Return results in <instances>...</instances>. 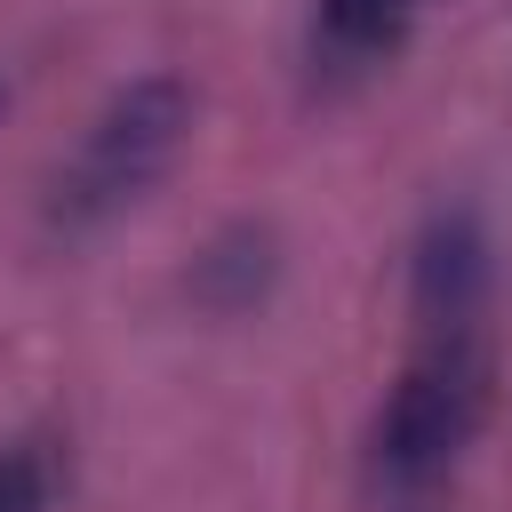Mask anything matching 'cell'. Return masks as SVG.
Returning a JSON list of instances; mask_svg holds the SVG:
<instances>
[{"label": "cell", "mask_w": 512, "mask_h": 512, "mask_svg": "<svg viewBox=\"0 0 512 512\" xmlns=\"http://www.w3.org/2000/svg\"><path fill=\"white\" fill-rule=\"evenodd\" d=\"M488 416V240L472 208H440L416 240V352L376 416L368 472L384 496H432Z\"/></svg>", "instance_id": "obj_1"}, {"label": "cell", "mask_w": 512, "mask_h": 512, "mask_svg": "<svg viewBox=\"0 0 512 512\" xmlns=\"http://www.w3.org/2000/svg\"><path fill=\"white\" fill-rule=\"evenodd\" d=\"M184 128H192V96H184V80H168V72L128 80V88L88 120V136L72 144V160L56 168V184H48V216H56L64 232H96V224H112L120 208H136V200L176 168Z\"/></svg>", "instance_id": "obj_2"}, {"label": "cell", "mask_w": 512, "mask_h": 512, "mask_svg": "<svg viewBox=\"0 0 512 512\" xmlns=\"http://www.w3.org/2000/svg\"><path fill=\"white\" fill-rule=\"evenodd\" d=\"M416 24V0H312V72L360 80L376 72Z\"/></svg>", "instance_id": "obj_3"}, {"label": "cell", "mask_w": 512, "mask_h": 512, "mask_svg": "<svg viewBox=\"0 0 512 512\" xmlns=\"http://www.w3.org/2000/svg\"><path fill=\"white\" fill-rule=\"evenodd\" d=\"M0 512H48V464L32 448H0Z\"/></svg>", "instance_id": "obj_4"}]
</instances>
